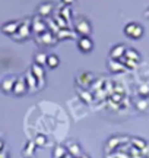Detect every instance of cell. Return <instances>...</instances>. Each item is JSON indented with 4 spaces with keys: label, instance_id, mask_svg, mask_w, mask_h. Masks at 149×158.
<instances>
[{
    "label": "cell",
    "instance_id": "obj_1",
    "mask_svg": "<svg viewBox=\"0 0 149 158\" xmlns=\"http://www.w3.org/2000/svg\"><path fill=\"white\" fill-rule=\"evenodd\" d=\"M74 32L80 37H89L92 32V25L89 19L85 16H79L74 21Z\"/></svg>",
    "mask_w": 149,
    "mask_h": 158
},
{
    "label": "cell",
    "instance_id": "obj_2",
    "mask_svg": "<svg viewBox=\"0 0 149 158\" xmlns=\"http://www.w3.org/2000/svg\"><path fill=\"white\" fill-rule=\"evenodd\" d=\"M143 27L138 22H129L124 25V35L130 40H139L143 35Z\"/></svg>",
    "mask_w": 149,
    "mask_h": 158
},
{
    "label": "cell",
    "instance_id": "obj_3",
    "mask_svg": "<svg viewBox=\"0 0 149 158\" xmlns=\"http://www.w3.org/2000/svg\"><path fill=\"white\" fill-rule=\"evenodd\" d=\"M31 31H32V29H31V19L21 21V25H19L15 37H18V38H21V40H26V38H29Z\"/></svg>",
    "mask_w": 149,
    "mask_h": 158
},
{
    "label": "cell",
    "instance_id": "obj_4",
    "mask_svg": "<svg viewBox=\"0 0 149 158\" xmlns=\"http://www.w3.org/2000/svg\"><path fill=\"white\" fill-rule=\"evenodd\" d=\"M28 85H26V81L23 76H19L16 78V82H15V86H13V89H12V94H15L16 97H22L23 94H26L28 92Z\"/></svg>",
    "mask_w": 149,
    "mask_h": 158
},
{
    "label": "cell",
    "instance_id": "obj_5",
    "mask_svg": "<svg viewBox=\"0 0 149 158\" xmlns=\"http://www.w3.org/2000/svg\"><path fill=\"white\" fill-rule=\"evenodd\" d=\"M31 29L34 31L37 35L42 34L47 31V23L41 16H35L34 19H31Z\"/></svg>",
    "mask_w": 149,
    "mask_h": 158
},
{
    "label": "cell",
    "instance_id": "obj_6",
    "mask_svg": "<svg viewBox=\"0 0 149 158\" xmlns=\"http://www.w3.org/2000/svg\"><path fill=\"white\" fill-rule=\"evenodd\" d=\"M78 48H79L82 53H91L94 50V41L91 40V37H79L78 40Z\"/></svg>",
    "mask_w": 149,
    "mask_h": 158
},
{
    "label": "cell",
    "instance_id": "obj_7",
    "mask_svg": "<svg viewBox=\"0 0 149 158\" xmlns=\"http://www.w3.org/2000/svg\"><path fill=\"white\" fill-rule=\"evenodd\" d=\"M53 10H54V5H53L51 2H44V3H41V5L38 6V9H37V12H38V16H41L42 19L51 16Z\"/></svg>",
    "mask_w": 149,
    "mask_h": 158
},
{
    "label": "cell",
    "instance_id": "obj_8",
    "mask_svg": "<svg viewBox=\"0 0 149 158\" xmlns=\"http://www.w3.org/2000/svg\"><path fill=\"white\" fill-rule=\"evenodd\" d=\"M19 25H21V21H9L2 25V32L6 35H15Z\"/></svg>",
    "mask_w": 149,
    "mask_h": 158
},
{
    "label": "cell",
    "instance_id": "obj_9",
    "mask_svg": "<svg viewBox=\"0 0 149 158\" xmlns=\"http://www.w3.org/2000/svg\"><path fill=\"white\" fill-rule=\"evenodd\" d=\"M15 82H16V78L15 76H6L2 82H0V89L3 91L5 94H10L13 86H15Z\"/></svg>",
    "mask_w": 149,
    "mask_h": 158
},
{
    "label": "cell",
    "instance_id": "obj_10",
    "mask_svg": "<svg viewBox=\"0 0 149 158\" xmlns=\"http://www.w3.org/2000/svg\"><path fill=\"white\" fill-rule=\"evenodd\" d=\"M126 45L124 44H117L114 45L111 50H110V59H113V60H120L121 57L124 56V51H126Z\"/></svg>",
    "mask_w": 149,
    "mask_h": 158
},
{
    "label": "cell",
    "instance_id": "obj_11",
    "mask_svg": "<svg viewBox=\"0 0 149 158\" xmlns=\"http://www.w3.org/2000/svg\"><path fill=\"white\" fill-rule=\"evenodd\" d=\"M38 40H41L40 43L41 44H46V45H54L57 41H56V37L53 35V32L50 29H47L46 32H42V34L38 35Z\"/></svg>",
    "mask_w": 149,
    "mask_h": 158
},
{
    "label": "cell",
    "instance_id": "obj_12",
    "mask_svg": "<svg viewBox=\"0 0 149 158\" xmlns=\"http://www.w3.org/2000/svg\"><path fill=\"white\" fill-rule=\"evenodd\" d=\"M108 70L111 72V73H121V72L126 70V68H124V64H123L120 60L108 59Z\"/></svg>",
    "mask_w": 149,
    "mask_h": 158
},
{
    "label": "cell",
    "instance_id": "obj_13",
    "mask_svg": "<svg viewBox=\"0 0 149 158\" xmlns=\"http://www.w3.org/2000/svg\"><path fill=\"white\" fill-rule=\"evenodd\" d=\"M126 59H129V60H132V62L138 63L140 62V54H139V51L136 50V48H126V51H124V56Z\"/></svg>",
    "mask_w": 149,
    "mask_h": 158
},
{
    "label": "cell",
    "instance_id": "obj_14",
    "mask_svg": "<svg viewBox=\"0 0 149 158\" xmlns=\"http://www.w3.org/2000/svg\"><path fill=\"white\" fill-rule=\"evenodd\" d=\"M35 149H37V145L34 143V141H29L22 149V155L25 158H32L35 154Z\"/></svg>",
    "mask_w": 149,
    "mask_h": 158
},
{
    "label": "cell",
    "instance_id": "obj_15",
    "mask_svg": "<svg viewBox=\"0 0 149 158\" xmlns=\"http://www.w3.org/2000/svg\"><path fill=\"white\" fill-rule=\"evenodd\" d=\"M23 78H25V81H26V85H28V89L29 91H35V89H37V86H38V85H37V78L31 73V70H29V72H26V75H25Z\"/></svg>",
    "mask_w": 149,
    "mask_h": 158
},
{
    "label": "cell",
    "instance_id": "obj_16",
    "mask_svg": "<svg viewBox=\"0 0 149 158\" xmlns=\"http://www.w3.org/2000/svg\"><path fill=\"white\" fill-rule=\"evenodd\" d=\"M47 68L50 69H56L58 68V64H60V59H58V56H56V54H47Z\"/></svg>",
    "mask_w": 149,
    "mask_h": 158
},
{
    "label": "cell",
    "instance_id": "obj_17",
    "mask_svg": "<svg viewBox=\"0 0 149 158\" xmlns=\"http://www.w3.org/2000/svg\"><path fill=\"white\" fill-rule=\"evenodd\" d=\"M31 73L34 75L37 79H44V68L42 66H40V64H37V63H34L32 66H31Z\"/></svg>",
    "mask_w": 149,
    "mask_h": 158
},
{
    "label": "cell",
    "instance_id": "obj_18",
    "mask_svg": "<svg viewBox=\"0 0 149 158\" xmlns=\"http://www.w3.org/2000/svg\"><path fill=\"white\" fill-rule=\"evenodd\" d=\"M67 155V149H66V147H63V145H58V147L54 148V151H53V157L54 158H63Z\"/></svg>",
    "mask_w": 149,
    "mask_h": 158
},
{
    "label": "cell",
    "instance_id": "obj_19",
    "mask_svg": "<svg viewBox=\"0 0 149 158\" xmlns=\"http://www.w3.org/2000/svg\"><path fill=\"white\" fill-rule=\"evenodd\" d=\"M70 143V142H69ZM72 145V148L70 147H66V149H67V152H70V157H82L80 155V148L78 143H74V142H72L70 143Z\"/></svg>",
    "mask_w": 149,
    "mask_h": 158
},
{
    "label": "cell",
    "instance_id": "obj_20",
    "mask_svg": "<svg viewBox=\"0 0 149 158\" xmlns=\"http://www.w3.org/2000/svg\"><path fill=\"white\" fill-rule=\"evenodd\" d=\"M47 62V54L44 53V51H40V53H37L34 57V63H37V64H40V66H44Z\"/></svg>",
    "mask_w": 149,
    "mask_h": 158
},
{
    "label": "cell",
    "instance_id": "obj_21",
    "mask_svg": "<svg viewBox=\"0 0 149 158\" xmlns=\"http://www.w3.org/2000/svg\"><path fill=\"white\" fill-rule=\"evenodd\" d=\"M47 136L46 135H42V133H38V135L35 136V139H34V143L37 145V147H46L47 145Z\"/></svg>",
    "mask_w": 149,
    "mask_h": 158
},
{
    "label": "cell",
    "instance_id": "obj_22",
    "mask_svg": "<svg viewBox=\"0 0 149 158\" xmlns=\"http://www.w3.org/2000/svg\"><path fill=\"white\" fill-rule=\"evenodd\" d=\"M70 13H72V12H70L69 6H64L63 9L60 10V15L64 18V21H66V22H69V21H70Z\"/></svg>",
    "mask_w": 149,
    "mask_h": 158
},
{
    "label": "cell",
    "instance_id": "obj_23",
    "mask_svg": "<svg viewBox=\"0 0 149 158\" xmlns=\"http://www.w3.org/2000/svg\"><path fill=\"white\" fill-rule=\"evenodd\" d=\"M74 2H76V0H62V3H63L64 6H69V7H72V5H74Z\"/></svg>",
    "mask_w": 149,
    "mask_h": 158
},
{
    "label": "cell",
    "instance_id": "obj_24",
    "mask_svg": "<svg viewBox=\"0 0 149 158\" xmlns=\"http://www.w3.org/2000/svg\"><path fill=\"white\" fill-rule=\"evenodd\" d=\"M120 100H121V95H119V94H117V95H113V101H117V102H120Z\"/></svg>",
    "mask_w": 149,
    "mask_h": 158
},
{
    "label": "cell",
    "instance_id": "obj_25",
    "mask_svg": "<svg viewBox=\"0 0 149 158\" xmlns=\"http://www.w3.org/2000/svg\"><path fill=\"white\" fill-rule=\"evenodd\" d=\"M3 148H5V142L3 139H0V151H3Z\"/></svg>",
    "mask_w": 149,
    "mask_h": 158
},
{
    "label": "cell",
    "instance_id": "obj_26",
    "mask_svg": "<svg viewBox=\"0 0 149 158\" xmlns=\"http://www.w3.org/2000/svg\"><path fill=\"white\" fill-rule=\"evenodd\" d=\"M0 158H7V155H6L3 151H0Z\"/></svg>",
    "mask_w": 149,
    "mask_h": 158
},
{
    "label": "cell",
    "instance_id": "obj_27",
    "mask_svg": "<svg viewBox=\"0 0 149 158\" xmlns=\"http://www.w3.org/2000/svg\"><path fill=\"white\" fill-rule=\"evenodd\" d=\"M145 16L149 18V9H146V10H145Z\"/></svg>",
    "mask_w": 149,
    "mask_h": 158
},
{
    "label": "cell",
    "instance_id": "obj_28",
    "mask_svg": "<svg viewBox=\"0 0 149 158\" xmlns=\"http://www.w3.org/2000/svg\"><path fill=\"white\" fill-rule=\"evenodd\" d=\"M82 158H89V157H88V155H83V157H82Z\"/></svg>",
    "mask_w": 149,
    "mask_h": 158
},
{
    "label": "cell",
    "instance_id": "obj_29",
    "mask_svg": "<svg viewBox=\"0 0 149 158\" xmlns=\"http://www.w3.org/2000/svg\"><path fill=\"white\" fill-rule=\"evenodd\" d=\"M63 158H70V157H69V155H66V157H63Z\"/></svg>",
    "mask_w": 149,
    "mask_h": 158
},
{
    "label": "cell",
    "instance_id": "obj_30",
    "mask_svg": "<svg viewBox=\"0 0 149 158\" xmlns=\"http://www.w3.org/2000/svg\"><path fill=\"white\" fill-rule=\"evenodd\" d=\"M74 158H82V157H74Z\"/></svg>",
    "mask_w": 149,
    "mask_h": 158
}]
</instances>
